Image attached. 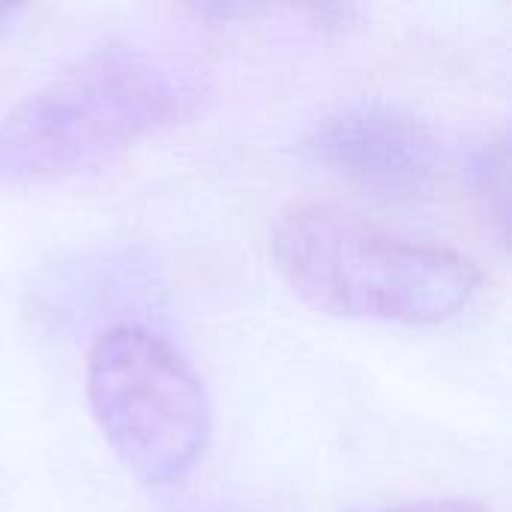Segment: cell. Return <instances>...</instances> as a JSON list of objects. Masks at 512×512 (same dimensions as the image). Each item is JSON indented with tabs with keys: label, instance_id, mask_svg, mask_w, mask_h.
Here are the masks:
<instances>
[{
	"label": "cell",
	"instance_id": "cell-1",
	"mask_svg": "<svg viewBox=\"0 0 512 512\" xmlns=\"http://www.w3.org/2000/svg\"><path fill=\"white\" fill-rule=\"evenodd\" d=\"M204 93V75L186 60L147 51L93 54L0 120V186H36L90 171L189 120Z\"/></svg>",
	"mask_w": 512,
	"mask_h": 512
},
{
	"label": "cell",
	"instance_id": "cell-2",
	"mask_svg": "<svg viewBox=\"0 0 512 512\" xmlns=\"http://www.w3.org/2000/svg\"><path fill=\"white\" fill-rule=\"evenodd\" d=\"M279 276L309 306L363 321L438 324L459 315L483 276L456 249L417 243L339 204H291L270 228Z\"/></svg>",
	"mask_w": 512,
	"mask_h": 512
},
{
	"label": "cell",
	"instance_id": "cell-3",
	"mask_svg": "<svg viewBox=\"0 0 512 512\" xmlns=\"http://www.w3.org/2000/svg\"><path fill=\"white\" fill-rule=\"evenodd\" d=\"M87 402L111 450L144 483L183 480L207 450V390L186 357L147 327L117 324L93 342Z\"/></svg>",
	"mask_w": 512,
	"mask_h": 512
},
{
	"label": "cell",
	"instance_id": "cell-4",
	"mask_svg": "<svg viewBox=\"0 0 512 512\" xmlns=\"http://www.w3.org/2000/svg\"><path fill=\"white\" fill-rule=\"evenodd\" d=\"M306 147L339 177L390 201L426 192L441 165L429 123L384 99H360L324 114Z\"/></svg>",
	"mask_w": 512,
	"mask_h": 512
},
{
	"label": "cell",
	"instance_id": "cell-5",
	"mask_svg": "<svg viewBox=\"0 0 512 512\" xmlns=\"http://www.w3.org/2000/svg\"><path fill=\"white\" fill-rule=\"evenodd\" d=\"M507 144L504 138H486L471 150L468 159V174L474 180V186L480 189V195L486 198L489 210L498 213L501 228L507 225Z\"/></svg>",
	"mask_w": 512,
	"mask_h": 512
},
{
	"label": "cell",
	"instance_id": "cell-6",
	"mask_svg": "<svg viewBox=\"0 0 512 512\" xmlns=\"http://www.w3.org/2000/svg\"><path fill=\"white\" fill-rule=\"evenodd\" d=\"M378 512H489L480 501H468V498H432V501H417V504H402V507H390V510Z\"/></svg>",
	"mask_w": 512,
	"mask_h": 512
},
{
	"label": "cell",
	"instance_id": "cell-7",
	"mask_svg": "<svg viewBox=\"0 0 512 512\" xmlns=\"http://www.w3.org/2000/svg\"><path fill=\"white\" fill-rule=\"evenodd\" d=\"M21 12V6H12V3H0V33L12 24V18Z\"/></svg>",
	"mask_w": 512,
	"mask_h": 512
}]
</instances>
